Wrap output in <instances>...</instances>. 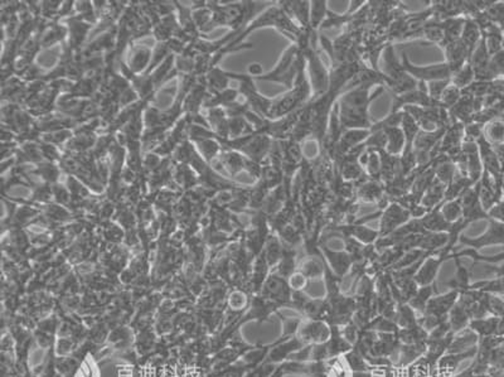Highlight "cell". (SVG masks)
Instances as JSON below:
<instances>
[{
	"instance_id": "obj_42",
	"label": "cell",
	"mask_w": 504,
	"mask_h": 377,
	"mask_svg": "<svg viewBox=\"0 0 504 377\" xmlns=\"http://www.w3.org/2000/svg\"><path fill=\"white\" fill-rule=\"evenodd\" d=\"M428 253H430V251H424L421 249H412V250H409V251H406V253H404V256L393 265L392 269L390 271L401 270V269H404V268L412 266L414 264H416L417 261H420Z\"/></svg>"
},
{
	"instance_id": "obj_24",
	"label": "cell",
	"mask_w": 504,
	"mask_h": 377,
	"mask_svg": "<svg viewBox=\"0 0 504 377\" xmlns=\"http://www.w3.org/2000/svg\"><path fill=\"white\" fill-rule=\"evenodd\" d=\"M445 184L440 182L439 179H436L435 177L434 182L430 184L425 195L422 196L420 205L425 207L428 211H431V210H434L435 207L440 206L445 201Z\"/></svg>"
},
{
	"instance_id": "obj_33",
	"label": "cell",
	"mask_w": 504,
	"mask_h": 377,
	"mask_svg": "<svg viewBox=\"0 0 504 377\" xmlns=\"http://www.w3.org/2000/svg\"><path fill=\"white\" fill-rule=\"evenodd\" d=\"M452 260L457 264V274H455V277H452V280H449L446 283V285L450 288V290L455 289L459 292H467L469 289L470 284H472L470 283V279H472L470 269L462 265L459 258H454Z\"/></svg>"
},
{
	"instance_id": "obj_16",
	"label": "cell",
	"mask_w": 504,
	"mask_h": 377,
	"mask_svg": "<svg viewBox=\"0 0 504 377\" xmlns=\"http://www.w3.org/2000/svg\"><path fill=\"white\" fill-rule=\"evenodd\" d=\"M277 4L301 30H313L311 25V1H277Z\"/></svg>"
},
{
	"instance_id": "obj_51",
	"label": "cell",
	"mask_w": 504,
	"mask_h": 377,
	"mask_svg": "<svg viewBox=\"0 0 504 377\" xmlns=\"http://www.w3.org/2000/svg\"><path fill=\"white\" fill-rule=\"evenodd\" d=\"M481 264H483V263H481ZM484 269L488 271V274H493L496 277H504V263L499 264V265L484 264Z\"/></svg>"
},
{
	"instance_id": "obj_19",
	"label": "cell",
	"mask_w": 504,
	"mask_h": 377,
	"mask_svg": "<svg viewBox=\"0 0 504 377\" xmlns=\"http://www.w3.org/2000/svg\"><path fill=\"white\" fill-rule=\"evenodd\" d=\"M91 25L92 24L88 23L78 17L68 19V36H70L68 47L72 51L76 52L80 51L85 38L88 37V30H91Z\"/></svg>"
},
{
	"instance_id": "obj_17",
	"label": "cell",
	"mask_w": 504,
	"mask_h": 377,
	"mask_svg": "<svg viewBox=\"0 0 504 377\" xmlns=\"http://www.w3.org/2000/svg\"><path fill=\"white\" fill-rule=\"evenodd\" d=\"M152 54L154 52H152V48L148 47L145 44L133 46L130 49L128 64H125V65L131 73L144 75L152 65Z\"/></svg>"
},
{
	"instance_id": "obj_1",
	"label": "cell",
	"mask_w": 504,
	"mask_h": 377,
	"mask_svg": "<svg viewBox=\"0 0 504 377\" xmlns=\"http://www.w3.org/2000/svg\"><path fill=\"white\" fill-rule=\"evenodd\" d=\"M386 88L377 85H361L340 95L337 100L340 124L343 129H371V104L378 99Z\"/></svg>"
},
{
	"instance_id": "obj_28",
	"label": "cell",
	"mask_w": 504,
	"mask_h": 377,
	"mask_svg": "<svg viewBox=\"0 0 504 377\" xmlns=\"http://www.w3.org/2000/svg\"><path fill=\"white\" fill-rule=\"evenodd\" d=\"M282 251H284V244L280 240V237L276 235L275 232H271L266 240L264 250H263V255L271 268V270L277 265V263L282 259Z\"/></svg>"
},
{
	"instance_id": "obj_29",
	"label": "cell",
	"mask_w": 504,
	"mask_h": 377,
	"mask_svg": "<svg viewBox=\"0 0 504 377\" xmlns=\"http://www.w3.org/2000/svg\"><path fill=\"white\" fill-rule=\"evenodd\" d=\"M329 304L325 298H311L305 304L301 317L311 321H324L328 317Z\"/></svg>"
},
{
	"instance_id": "obj_50",
	"label": "cell",
	"mask_w": 504,
	"mask_h": 377,
	"mask_svg": "<svg viewBox=\"0 0 504 377\" xmlns=\"http://www.w3.org/2000/svg\"><path fill=\"white\" fill-rule=\"evenodd\" d=\"M247 75L255 80V78L264 75V68H263V66L260 65V64H256V62L250 64V66L247 67Z\"/></svg>"
},
{
	"instance_id": "obj_9",
	"label": "cell",
	"mask_w": 504,
	"mask_h": 377,
	"mask_svg": "<svg viewBox=\"0 0 504 377\" xmlns=\"http://www.w3.org/2000/svg\"><path fill=\"white\" fill-rule=\"evenodd\" d=\"M258 294L263 295L269 301H274L280 308H290L293 289L290 288L287 279L271 271Z\"/></svg>"
},
{
	"instance_id": "obj_27",
	"label": "cell",
	"mask_w": 504,
	"mask_h": 377,
	"mask_svg": "<svg viewBox=\"0 0 504 377\" xmlns=\"http://www.w3.org/2000/svg\"><path fill=\"white\" fill-rule=\"evenodd\" d=\"M434 294H438L436 283L433 285H426V287H419L416 294L407 301V304L416 312L417 317H421L425 313L428 301L434 297Z\"/></svg>"
},
{
	"instance_id": "obj_35",
	"label": "cell",
	"mask_w": 504,
	"mask_h": 377,
	"mask_svg": "<svg viewBox=\"0 0 504 377\" xmlns=\"http://www.w3.org/2000/svg\"><path fill=\"white\" fill-rule=\"evenodd\" d=\"M470 321L472 319H470L469 314L464 309V306L459 301H457V304L452 306V311L449 313V318H448V322L450 324L452 332L457 333L460 330L468 328Z\"/></svg>"
},
{
	"instance_id": "obj_15",
	"label": "cell",
	"mask_w": 504,
	"mask_h": 377,
	"mask_svg": "<svg viewBox=\"0 0 504 377\" xmlns=\"http://www.w3.org/2000/svg\"><path fill=\"white\" fill-rule=\"evenodd\" d=\"M386 196L385 184L380 181L364 178L356 183V200L359 203H378Z\"/></svg>"
},
{
	"instance_id": "obj_38",
	"label": "cell",
	"mask_w": 504,
	"mask_h": 377,
	"mask_svg": "<svg viewBox=\"0 0 504 377\" xmlns=\"http://www.w3.org/2000/svg\"><path fill=\"white\" fill-rule=\"evenodd\" d=\"M452 83L454 86H457V89L463 90L469 88L472 83L475 81V72L474 68L472 67L469 62L465 64V65L459 68L457 72L452 73Z\"/></svg>"
},
{
	"instance_id": "obj_47",
	"label": "cell",
	"mask_w": 504,
	"mask_h": 377,
	"mask_svg": "<svg viewBox=\"0 0 504 377\" xmlns=\"http://www.w3.org/2000/svg\"><path fill=\"white\" fill-rule=\"evenodd\" d=\"M340 330H342V335L346 338L347 341L354 346L356 342H357L358 336H359V332H361L357 325H356V323L352 321V322H349V323L346 324V325L340 327Z\"/></svg>"
},
{
	"instance_id": "obj_52",
	"label": "cell",
	"mask_w": 504,
	"mask_h": 377,
	"mask_svg": "<svg viewBox=\"0 0 504 377\" xmlns=\"http://www.w3.org/2000/svg\"><path fill=\"white\" fill-rule=\"evenodd\" d=\"M474 366L470 365L467 370L464 371L457 372V375H454L452 377H474Z\"/></svg>"
},
{
	"instance_id": "obj_6",
	"label": "cell",
	"mask_w": 504,
	"mask_h": 377,
	"mask_svg": "<svg viewBox=\"0 0 504 377\" xmlns=\"http://www.w3.org/2000/svg\"><path fill=\"white\" fill-rule=\"evenodd\" d=\"M401 59H402L401 62H402V66H404L406 72L411 77H414L417 83H433V81H438V80L452 78V68L445 62H441L438 65L434 64V65L417 66L411 62L406 52H402Z\"/></svg>"
},
{
	"instance_id": "obj_32",
	"label": "cell",
	"mask_w": 504,
	"mask_h": 377,
	"mask_svg": "<svg viewBox=\"0 0 504 377\" xmlns=\"http://www.w3.org/2000/svg\"><path fill=\"white\" fill-rule=\"evenodd\" d=\"M396 336L402 345H417V343H426L428 333L417 323L407 328H399Z\"/></svg>"
},
{
	"instance_id": "obj_4",
	"label": "cell",
	"mask_w": 504,
	"mask_h": 377,
	"mask_svg": "<svg viewBox=\"0 0 504 377\" xmlns=\"http://www.w3.org/2000/svg\"><path fill=\"white\" fill-rule=\"evenodd\" d=\"M459 290L452 289L445 294L434 295L428 301L425 313L421 317L417 318V322L421 325L424 330L430 333L435 330L438 325L444 323L449 318V313L452 309V306L457 304V299L460 297Z\"/></svg>"
},
{
	"instance_id": "obj_41",
	"label": "cell",
	"mask_w": 504,
	"mask_h": 377,
	"mask_svg": "<svg viewBox=\"0 0 504 377\" xmlns=\"http://www.w3.org/2000/svg\"><path fill=\"white\" fill-rule=\"evenodd\" d=\"M342 357L344 359L347 366L349 367V370L352 372H366L371 370V366L368 365V362L364 359V356L359 354L354 347L349 352H347L344 356H342Z\"/></svg>"
},
{
	"instance_id": "obj_7",
	"label": "cell",
	"mask_w": 504,
	"mask_h": 377,
	"mask_svg": "<svg viewBox=\"0 0 504 377\" xmlns=\"http://www.w3.org/2000/svg\"><path fill=\"white\" fill-rule=\"evenodd\" d=\"M487 230L484 231L481 236L476 237H468L462 235L459 237V244H462L465 248L473 249L475 251H479L481 249L487 246H504V224L499 222L497 220L489 218L487 221Z\"/></svg>"
},
{
	"instance_id": "obj_12",
	"label": "cell",
	"mask_w": 504,
	"mask_h": 377,
	"mask_svg": "<svg viewBox=\"0 0 504 377\" xmlns=\"http://www.w3.org/2000/svg\"><path fill=\"white\" fill-rule=\"evenodd\" d=\"M462 207H463V218L472 225L481 220H489V215L481 206V198H479V186L478 183L467 189L463 195L459 197Z\"/></svg>"
},
{
	"instance_id": "obj_44",
	"label": "cell",
	"mask_w": 504,
	"mask_h": 377,
	"mask_svg": "<svg viewBox=\"0 0 504 377\" xmlns=\"http://www.w3.org/2000/svg\"><path fill=\"white\" fill-rule=\"evenodd\" d=\"M463 95V91L460 89H457V86H454L452 83H450L448 86V89L444 91V94L441 96L440 99V105L443 107H445L446 110L449 112L457 101L460 100Z\"/></svg>"
},
{
	"instance_id": "obj_18",
	"label": "cell",
	"mask_w": 504,
	"mask_h": 377,
	"mask_svg": "<svg viewBox=\"0 0 504 377\" xmlns=\"http://www.w3.org/2000/svg\"><path fill=\"white\" fill-rule=\"evenodd\" d=\"M443 51L445 56L444 62L452 68V73L469 62L470 56L468 54V49L464 46L463 42L460 41V38L457 41L449 43L448 46L443 48Z\"/></svg>"
},
{
	"instance_id": "obj_14",
	"label": "cell",
	"mask_w": 504,
	"mask_h": 377,
	"mask_svg": "<svg viewBox=\"0 0 504 377\" xmlns=\"http://www.w3.org/2000/svg\"><path fill=\"white\" fill-rule=\"evenodd\" d=\"M319 249L335 275H338L340 279L346 277L354 264L352 256L346 250H333L324 244H319Z\"/></svg>"
},
{
	"instance_id": "obj_37",
	"label": "cell",
	"mask_w": 504,
	"mask_h": 377,
	"mask_svg": "<svg viewBox=\"0 0 504 377\" xmlns=\"http://www.w3.org/2000/svg\"><path fill=\"white\" fill-rule=\"evenodd\" d=\"M328 1L324 0L311 1V25L313 30L319 32L322 24L328 16Z\"/></svg>"
},
{
	"instance_id": "obj_43",
	"label": "cell",
	"mask_w": 504,
	"mask_h": 377,
	"mask_svg": "<svg viewBox=\"0 0 504 377\" xmlns=\"http://www.w3.org/2000/svg\"><path fill=\"white\" fill-rule=\"evenodd\" d=\"M276 316H279V318L282 319V337L287 338H293L296 336L298 330H299L300 324L303 322V317H287L282 316V313H276Z\"/></svg>"
},
{
	"instance_id": "obj_13",
	"label": "cell",
	"mask_w": 504,
	"mask_h": 377,
	"mask_svg": "<svg viewBox=\"0 0 504 377\" xmlns=\"http://www.w3.org/2000/svg\"><path fill=\"white\" fill-rule=\"evenodd\" d=\"M330 333L332 330L327 322L304 318L300 324L296 337L304 343L305 346H308V345L325 343L330 338Z\"/></svg>"
},
{
	"instance_id": "obj_45",
	"label": "cell",
	"mask_w": 504,
	"mask_h": 377,
	"mask_svg": "<svg viewBox=\"0 0 504 377\" xmlns=\"http://www.w3.org/2000/svg\"><path fill=\"white\" fill-rule=\"evenodd\" d=\"M75 377H99V369L92 356L83 357V361L78 364Z\"/></svg>"
},
{
	"instance_id": "obj_10",
	"label": "cell",
	"mask_w": 504,
	"mask_h": 377,
	"mask_svg": "<svg viewBox=\"0 0 504 377\" xmlns=\"http://www.w3.org/2000/svg\"><path fill=\"white\" fill-rule=\"evenodd\" d=\"M411 218L412 216H411L410 211L407 208H404L402 205H400L399 202L393 201L382 211L381 217H380V227H378L380 237L391 235L401 226L407 224Z\"/></svg>"
},
{
	"instance_id": "obj_40",
	"label": "cell",
	"mask_w": 504,
	"mask_h": 377,
	"mask_svg": "<svg viewBox=\"0 0 504 377\" xmlns=\"http://www.w3.org/2000/svg\"><path fill=\"white\" fill-rule=\"evenodd\" d=\"M440 211L449 224H455L457 220L463 217V207L460 200L444 201L440 207Z\"/></svg>"
},
{
	"instance_id": "obj_3",
	"label": "cell",
	"mask_w": 504,
	"mask_h": 377,
	"mask_svg": "<svg viewBox=\"0 0 504 377\" xmlns=\"http://www.w3.org/2000/svg\"><path fill=\"white\" fill-rule=\"evenodd\" d=\"M382 59L383 70H381V72L386 78V89L390 90L393 96L416 89L419 83L406 72L402 62L397 61L392 44L387 46L382 54Z\"/></svg>"
},
{
	"instance_id": "obj_31",
	"label": "cell",
	"mask_w": 504,
	"mask_h": 377,
	"mask_svg": "<svg viewBox=\"0 0 504 377\" xmlns=\"http://www.w3.org/2000/svg\"><path fill=\"white\" fill-rule=\"evenodd\" d=\"M381 182L387 184L400 174V157L381 150Z\"/></svg>"
},
{
	"instance_id": "obj_39",
	"label": "cell",
	"mask_w": 504,
	"mask_h": 377,
	"mask_svg": "<svg viewBox=\"0 0 504 377\" xmlns=\"http://www.w3.org/2000/svg\"><path fill=\"white\" fill-rule=\"evenodd\" d=\"M67 37V28L59 24H53L46 30L40 41L41 47H51L57 42H62Z\"/></svg>"
},
{
	"instance_id": "obj_5",
	"label": "cell",
	"mask_w": 504,
	"mask_h": 377,
	"mask_svg": "<svg viewBox=\"0 0 504 377\" xmlns=\"http://www.w3.org/2000/svg\"><path fill=\"white\" fill-rule=\"evenodd\" d=\"M404 112H407L416 121L420 130L428 133L445 129L452 123L449 112L441 105L430 107H406Z\"/></svg>"
},
{
	"instance_id": "obj_49",
	"label": "cell",
	"mask_w": 504,
	"mask_h": 377,
	"mask_svg": "<svg viewBox=\"0 0 504 377\" xmlns=\"http://www.w3.org/2000/svg\"><path fill=\"white\" fill-rule=\"evenodd\" d=\"M488 215H489V218L497 220L499 222L504 224V197L488 211Z\"/></svg>"
},
{
	"instance_id": "obj_26",
	"label": "cell",
	"mask_w": 504,
	"mask_h": 377,
	"mask_svg": "<svg viewBox=\"0 0 504 377\" xmlns=\"http://www.w3.org/2000/svg\"><path fill=\"white\" fill-rule=\"evenodd\" d=\"M386 134V152L392 155L400 157L404 153L406 147V138H404V130L401 126H392V128H385Z\"/></svg>"
},
{
	"instance_id": "obj_20",
	"label": "cell",
	"mask_w": 504,
	"mask_h": 377,
	"mask_svg": "<svg viewBox=\"0 0 504 377\" xmlns=\"http://www.w3.org/2000/svg\"><path fill=\"white\" fill-rule=\"evenodd\" d=\"M478 345H479L478 335L470 328H465L455 333L452 345L446 354H463L472 348L478 347Z\"/></svg>"
},
{
	"instance_id": "obj_36",
	"label": "cell",
	"mask_w": 504,
	"mask_h": 377,
	"mask_svg": "<svg viewBox=\"0 0 504 377\" xmlns=\"http://www.w3.org/2000/svg\"><path fill=\"white\" fill-rule=\"evenodd\" d=\"M417 318L419 317H417L416 312L407 303H400L396 306L395 322L399 325V328H407V327L415 325L419 323Z\"/></svg>"
},
{
	"instance_id": "obj_11",
	"label": "cell",
	"mask_w": 504,
	"mask_h": 377,
	"mask_svg": "<svg viewBox=\"0 0 504 377\" xmlns=\"http://www.w3.org/2000/svg\"><path fill=\"white\" fill-rule=\"evenodd\" d=\"M476 144H478L479 153H481L483 172L488 173L502 187L504 168L496 148L493 147L491 143L487 142V139L484 138V136H481V139L476 142Z\"/></svg>"
},
{
	"instance_id": "obj_8",
	"label": "cell",
	"mask_w": 504,
	"mask_h": 377,
	"mask_svg": "<svg viewBox=\"0 0 504 377\" xmlns=\"http://www.w3.org/2000/svg\"><path fill=\"white\" fill-rule=\"evenodd\" d=\"M454 251H455V249L446 245L445 248L428 256L415 275V280L419 284V287H426V285H433L436 283V277H438L440 268L448 260H452V253Z\"/></svg>"
},
{
	"instance_id": "obj_30",
	"label": "cell",
	"mask_w": 504,
	"mask_h": 377,
	"mask_svg": "<svg viewBox=\"0 0 504 377\" xmlns=\"http://www.w3.org/2000/svg\"><path fill=\"white\" fill-rule=\"evenodd\" d=\"M481 40V30L478 23L473 18H467L465 25H464L463 33L460 36V41L463 42L464 46L468 49L470 57L475 51L476 46L479 44Z\"/></svg>"
},
{
	"instance_id": "obj_46",
	"label": "cell",
	"mask_w": 504,
	"mask_h": 377,
	"mask_svg": "<svg viewBox=\"0 0 504 377\" xmlns=\"http://www.w3.org/2000/svg\"><path fill=\"white\" fill-rule=\"evenodd\" d=\"M452 83V80L448 78V80H438V81H433V83H428V91L430 97L440 105V99L441 96L444 94V91L448 89V86Z\"/></svg>"
},
{
	"instance_id": "obj_23",
	"label": "cell",
	"mask_w": 504,
	"mask_h": 377,
	"mask_svg": "<svg viewBox=\"0 0 504 377\" xmlns=\"http://www.w3.org/2000/svg\"><path fill=\"white\" fill-rule=\"evenodd\" d=\"M298 270L304 274L308 280L320 279L324 277V260L319 249L317 255H306L304 259L300 261Z\"/></svg>"
},
{
	"instance_id": "obj_2",
	"label": "cell",
	"mask_w": 504,
	"mask_h": 377,
	"mask_svg": "<svg viewBox=\"0 0 504 377\" xmlns=\"http://www.w3.org/2000/svg\"><path fill=\"white\" fill-rule=\"evenodd\" d=\"M306 72V62L300 48L292 43L282 52V57L277 61L275 67L271 71L266 72L263 76L255 78V81L279 83L292 90L300 75Z\"/></svg>"
},
{
	"instance_id": "obj_25",
	"label": "cell",
	"mask_w": 504,
	"mask_h": 377,
	"mask_svg": "<svg viewBox=\"0 0 504 377\" xmlns=\"http://www.w3.org/2000/svg\"><path fill=\"white\" fill-rule=\"evenodd\" d=\"M500 319L502 318H499V317L472 319L468 328L475 332L479 337V340L487 338V337L498 336Z\"/></svg>"
},
{
	"instance_id": "obj_21",
	"label": "cell",
	"mask_w": 504,
	"mask_h": 377,
	"mask_svg": "<svg viewBox=\"0 0 504 377\" xmlns=\"http://www.w3.org/2000/svg\"><path fill=\"white\" fill-rule=\"evenodd\" d=\"M441 205L435 207L434 210L428 211L425 216H422L420 218L422 227L426 232H445V234H449V231L452 230V224H449L445 217L443 216L441 211H440Z\"/></svg>"
},
{
	"instance_id": "obj_48",
	"label": "cell",
	"mask_w": 504,
	"mask_h": 377,
	"mask_svg": "<svg viewBox=\"0 0 504 377\" xmlns=\"http://www.w3.org/2000/svg\"><path fill=\"white\" fill-rule=\"evenodd\" d=\"M287 282H289V285L293 290H304L309 280L306 279V277L301 271L296 270L292 277L287 279Z\"/></svg>"
},
{
	"instance_id": "obj_22",
	"label": "cell",
	"mask_w": 504,
	"mask_h": 377,
	"mask_svg": "<svg viewBox=\"0 0 504 377\" xmlns=\"http://www.w3.org/2000/svg\"><path fill=\"white\" fill-rule=\"evenodd\" d=\"M330 338L327 341L328 347L329 359H337L344 356L347 352H349L353 348V345L347 341L342 335L340 325H330Z\"/></svg>"
},
{
	"instance_id": "obj_34",
	"label": "cell",
	"mask_w": 504,
	"mask_h": 377,
	"mask_svg": "<svg viewBox=\"0 0 504 377\" xmlns=\"http://www.w3.org/2000/svg\"><path fill=\"white\" fill-rule=\"evenodd\" d=\"M484 138L493 147L504 144V119H493L484 125Z\"/></svg>"
}]
</instances>
